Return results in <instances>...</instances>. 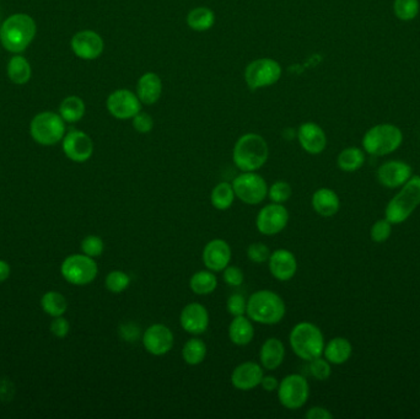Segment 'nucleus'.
<instances>
[{
	"instance_id": "09e8293b",
	"label": "nucleus",
	"mask_w": 420,
	"mask_h": 419,
	"mask_svg": "<svg viewBox=\"0 0 420 419\" xmlns=\"http://www.w3.org/2000/svg\"><path fill=\"white\" fill-rule=\"evenodd\" d=\"M259 386L267 392H273V391H277L279 387V380L274 375H263Z\"/></svg>"
},
{
	"instance_id": "20e7f679",
	"label": "nucleus",
	"mask_w": 420,
	"mask_h": 419,
	"mask_svg": "<svg viewBox=\"0 0 420 419\" xmlns=\"http://www.w3.org/2000/svg\"><path fill=\"white\" fill-rule=\"evenodd\" d=\"M289 343L295 355L306 361L321 357L326 345L320 327L309 321H302L292 327Z\"/></svg>"
},
{
	"instance_id": "f03ea898",
	"label": "nucleus",
	"mask_w": 420,
	"mask_h": 419,
	"mask_svg": "<svg viewBox=\"0 0 420 419\" xmlns=\"http://www.w3.org/2000/svg\"><path fill=\"white\" fill-rule=\"evenodd\" d=\"M37 25L27 14L9 16L0 26V42L8 52L20 55L35 40Z\"/></svg>"
},
{
	"instance_id": "8fccbe9b",
	"label": "nucleus",
	"mask_w": 420,
	"mask_h": 419,
	"mask_svg": "<svg viewBox=\"0 0 420 419\" xmlns=\"http://www.w3.org/2000/svg\"><path fill=\"white\" fill-rule=\"evenodd\" d=\"M11 268L8 262L0 260V283L6 281L11 277Z\"/></svg>"
},
{
	"instance_id": "0eeeda50",
	"label": "nucleus",
	"mask_w": 420,
	"mask_h": 419,
	"mask_svg": "<svg viewBox=\"0 0 420 419\" xmlns=\"http://www.w3.org/2000/svg\"><path fill=\"white\" fill-rule=\"evenodd\" d=\"M65 121L60 114L45 111L36 114L30 124V134L36 143L52 147L65 138Z\"/></svg>"
},
{
	"instance_id": "2f4dec72",
	"label": "nucleus",
	"mask_w": 420,
	"mask_h": 419,
	"mask_svg": "<svg viewBox=\"0 0 420 419\" xmlns=\"http://www.w3.org/2000/svg\"><path fill=\"white\" fill-rule=\"evenodd\" d=\"M364 164H365V153L363 149L356 147L343 149L337 158L338 168L344 173L358 171L359 168H363Z\"/></svg>"
},
{
	"instance_id": "393cba45",
	"label": "nucleus",
	"mask_w": 420,
	"mask_h": 419,
	"mask_svg": "<svg viewBox=\"0 0 420 419\" xmlns=\"http://www.w3.org/2000/svg\"><path fill=\"white\" fill-rule=\"evenodd\" d=\"M311 203L313 211L323 218L336 215L341 208V199L331 188H318L312 194Z\"/></svg>"
},
{
	"instance_id": "aec40b11",
	"label": "nucleus",
	"mask_w": 420,
	"mask_h": 419,
	"mask_svg": "<svg viewBox=\"0 0 420 419\" xmlns=\"http://www.w3.org/2000/svg\"><path fill=\"white\" fill-rule=\"evenodd\" d=\"M268 267L272 276L279 281L292 279L297 272V260L295 255L287 248H278L271 253Z\"/></svg>"
},
{
	"instance_id": "72a5a7b5",
	"label": "nucleus",
	"mask_w": 420,
	"mask_h": 419,
	"mask_svg": "<svg viewBox=\"0 0 420 419\" xmlns=\"http://www.w3.org/2000/svg\"><path fill=\"white\" fill-rule=\"evenodd\" d=\"M41 306L47 315L58 317L65 315L68 310V300L58 291H47L41 299Z\"/></svg>"
},
{
	"instance_id": "3c124183",
	"label": "nucleus",
	"mask_w": 420,
	"mask_h": 419,
	"mask_svg": "<svg viewBox=\"0 0 420 419\" xmlns=\"http://www.w3.org/2000/svg\"><path fill=\"white\" fill-rule=\"evenodd\" d=\"M419 1H420V0H419Z\"/></svg>"
},
{
	"instance_id": "4be33fe9",
	"label": "nucleus",
	"mask_w": 420,
	"mask_h": 419,
	"mask_svg": "<svg viewBox=\"0 0 420 419\" xmlns=\"http://www.w3.org/2000/svg\"><path fill=\"white\" fill-rule=\"evenodd\" d=\"M412 168L400 160H391L382 164L377 170L379 182L387 188L402 187L412 178Z\"/></svg>"
},
{
	"instance_id": "f3484780",
	"label": "nucleus",
	"mask_w": 420,
	"mask_h": 419,
	"mask_svg": "<svg viewBox=\"0 0 420 419\" xmlns=\"http://www.w3.org/2000/svg\"><path fill=\"white\" fill-rule=\"evenodd\" d=\"M231 257V247L223 239H213L203 248V263L207 270L214 273L223 272L230 265Z\"/></svg>"
},
{
	"instance_id": "79ce46f5",
	"label": "nucleus",
	"mask_w": 420,
	"mask_h": 419,
	"mask_svg": "<svg viewBox=\"0 0 420 419\" xmlns=\"http://www.w3.org/2000/svg\"><path fill=\"white\" fill-rule=\"evenodd\" d=\"M392 232V224L387 219H379L377 222L371 227L370 237L377 244L387 241Z\"/></svg>"
},
{
	"instance_id": "49530a36",
	"label": "nucleus",
	"mask_w": 420,
	"mask_h": 419,
	"mask_svg": "<svg viewBox=\"0 0 420 419\" xmlns=\"http://www.w3.org/2000/svg\"><path fill=\"white\" fill-rule=\"evenodd\" d=\"M50 330L52 335H55L57 338H65L69 333V321L67 320L63 316L53 317V321L50 322Z\"/></svg>"
},
{
	"instance_id": "f8f14e48",
	"label": "nucleus",
	"mask_w": 420,
	"mask_h": 419,
	"mask_svg": "<svg viewBox=\"0 0 420 419\" xmlns=\"http://www.w3.org/2000/svg\"><path fill=\"white\" fill-rule=\"evenodd\" d=\"M289 222V211L284 204L269 203L259 211L256 218L258 232L266 237H274L282 232Z\"/></svg>"
},
{
	"instance_id": "1a4fd4ad",
	"label": "nucleus",
	"mask_w": 420,
	"mask_h": 419,
	"mask_svg": "<svg viewBox=\"0 0 420 419\" xmlns=\"http://www.w3.org/2000/svg\"><path fill=\"white\" fill-rule=\"evenodd\" d=\"M282 65L273 58H258L246 67L245 83L248 89L258 90L277 84L282 78Z\"/></svg>"
},
{
	"instance_id": "a211bd4d",
	"label": "nucleus",
	"mask_w": 420,
	"mask_h": 419,
	"mask_svg": "<svg viewBox=\"0 0 420 419\" xmlns=\"http://www.w3.org/2000/svg\"><path fill=\"white\" fill-rule=\"evenodd\" d=\"M210 324L207 307L199 302H191L183 307L179 315V325L183 331L193 335H203Z\"/></svg>"
},
{
	"instance_id": "a18cd8bd",
	"label": "nucleus",
	"mask_w": 420,
	"mask_h": 419,
	"mask_svg": "<svg viewBox=\"0 0 420 419\" xmlns=\"http://www.w3.org/2000/svg\"><path fill=\"white\" fill-rule=\"evenodd\" d=\"M223 279L229 286H240L245 281V274L240 267L229 265L223 271Z\"/></svg>"
},
{
	"instance_id": "a19ab883",
	"label": "nucleus",
	"mask_w": 420,
	"mask_h": 419,
	"mask_svg": "<svg viewBox=\"0 0 420 419\" xmlns=\"http://www.w3.org/2000/svg\"><path fill=\"white\" fill-rule=\"evenodd\" d=\"M271 253H272L271 248L263 242H253L248 247L246 251L248 260L256 265H262L264 262H268Z\"/></svg>"
},
{
	"instance_id": "39448f33",
	"label": "nucleus",
	"mask_w": 420,
	"mask_h": 419,
	"mask_svg": "<svg viewBox=\"0 0 420 419\" xmlns=\"http://www.w3.org/2000/svg\"><path fill=\"white\" fill-rule=\"evenodd\" d=\"M420 206V176H412L386 207V219L392 224L405 222Z\"/></svg>"
},
{
	"instance_id": "c756f323",
	"label": "nucleus",
	"mask_w": 420,
	"mask_h": 419,
	"mask_svg": "<svg viewBox=\"0 0 420 419\" xmlns=\"http://www.w3.org/2000/svg\"><path fill=\"white\" fill-rule=\"evenodd\" d=\"M189 288L197 295H209L218 288V278L209 270L196 272L189 279Z\"/></svg>"
},
{
	"instance_id": "de8ad7c7",
	"label": "nucleus",
	"mask_w": 420,
	"mask_h": 419,
	"mask_svg": "<svg viewBox=\"0 0 420 419\" xmlns=\"http://www.w3.org/2000/svg\"><path fill=\"white\" fill-rule=\"evenodd\" d=\"M305 417L307 419H332L333 414L330 412V409L321 407V406H315L307 411Z\"/></svg>"
},
{
	"instance_id": "5701e85b",
	"label": "nucleus",
	"mask_w": 420,
	"mask_h": 419,
	"mask_svg": "<svg viewBox=\"0 0 420 419\" xmlns=\"http://www.w3.org/2000/svg\"><path fill=\"white\" fill-rule=\"evenodd\" d=\"M135 94L143 105L151 106L156 104L163 95V80L153 72L144 73L138 79Z\"/></svg>"
},
{
	"instance_id": "6e6552de",
	"label": "nucleus",
	"mask_w": 420,
	"mask_h": 419,
	"mask_svg": "<svg viewBox=\"0 0 420 419\" xmlns=\"http://www.w3.org/2000/svg\"><path fill=\"white\" fill-rule=\"evenodd\" d=\"M60 273L69 284L84 286L96 279L99 267L94 258L84 253H75L65 258L60 266Z\"/></svg>"
},
{
	"instance_id": "473e14b6",
	"label": "nucleus",
	"mask_w": 420,
	"mask_h": 419,
	"mask_svg": "<svg viewBox=\"0 0 420 419\" xmlns=\"http://www.w3.org/2000/svg\"><path fill=\"white\" fill-rule=\"evenodd\" d=\"M208 348L204 340L201 338H191L188 340L182 348V358L184 363L191 366H197L202 364L207 357Z\"/></svg>"
},
{
	"instance_id": "ea45409f",
	"label": "nucleus",
	"mask_w": 420,
	"mask_h": 419,
	"mask_svg": "<svg viewBox=\"0 0 420 419\" xmlns=\"http://www.w3.org/2000/svg\"><path fill=\"white\" fill-rule=\"evenodd\" d=\"M80 248H81V253L91 258H96L104 253V242L97 235H89L83 239V241L80 244Z\"/></svg>"
},
{
	"instance_id": "c9c22d12",
	"label": "nucleus",
	"mask_w": 420,
	"mask_h": 419,
	"mask_svg": "<svg viewBox=\"0 0 420 419\" xmlns=\"http://www.w3.org/2000/svg\"><path fill=\"white\" fill-rule=\"evenodd\" d=\"M420 11L419 0H395L393 1V11L397 19L400 21L414 20Z\"/></svg>"
},
{
	"instance_id": "f704fd0d",
	"label": "nucleus",
	"mask_w": 420,
	"mask_h": 419,
	"mask_svg": "<svg viewBox=\"0 0 420 419\" xmlns=\"http://www.w3.org/2000/svg\"><path fill=\"white\" fill-rule=\"evenodd\" d=\"M235 198L233 185L229 182L218 183L210 193V203L218 211H228L233 206Z\"/></svg>"
},
{
	"instance_id": "bb28decb",
	"label": "nucleus",
	"mask_w": 420,
	"mask_h": 419,
	"mask_svg": "<svg viewBox=\"0 0 420 419\" xmlns=\"http://www.w3.org/2000/svg\"><path fill=\"white\" fill-rule=\"evenodd\" d=\"M351 354H353V345L351 340H346L344 337H336L325 345L322 355L331 364L341 365L351 359Z\"/></svg>"
},
{
	"instance_id": "7c9ffc66",
	"label": "nucleus",
	"mask_w": 420,
	"mask_h": 419,
	"mask_svg": "<svg viewBox=\"0 0 420 419\" xmlns=\"http://www.w3.org/2000/svg\"><path fill=\"white\" fill-rule=\"evenodd\" d=\"M86 112L84 100L79 96H68L60 105V114L65 124H76L84 119Z\"/></svg>"
},
{
	"instance_id": "c03bdc74",
	"label": "nucleus",
	"mask_w": 420,
	"mask_h": 419,
	"mask_svg": "<svg viewBox=\"0 0 420 419\" xmlns=\"http://www.w3.org/2000/svg\"><path fill=\"white\" fill-rule=\"evenodd\" d=\"M132 124L135 132H138L139 134H148L153 131L154 119L148 112L139 111L132 119Z\"/></svg>"
},
{
	"instance_id": "9b49d317",
	"label": "nucleus",
	"mask_w": 420,
	"mask_h": 419,
	"mask_svg": "<svg viewBox=\"0 0 420 419\" xmlns=\"http://www.w3.org/2000/svg\"><path fill=\"white\" fill-rule=\"evenodd\" d=\"M231 185L236 198L248 206H257L267 198V182L257 171L240 173Z\"/></svg>"
},
{
	"instance_id": "412c9836",
	"label": "nucleus",
	"mask_w": 420,
	"mask_h": 419,
	"mask_svg": "<svg viewBox=\"0 0 420 419\" xmlns=\"http://www.w3.org/2000/svg\"><path fill=\"white\" fill-rule=\"evenodd\" d=\"M299 144L307 154L318 155L327 147V135L321 126L315 122H304L297 132Z\"/></svg>"
},
{
	"instance_id": "2eb2a0df",
	"label": "nucleus",
	"mask_w": 420,
	"mask_h": 419,
	"mask_svg": "<svg viewBox=\"0 0 420 419\" xmlns=\"http://www.w3.org/2000/svg\"><path fill=\"white\" fill-rule=\"evenodd\" d=\"M142 343L149 354L163 357L172 350L175 335L168 326L163 324H154L144 331Z\"/></svg>"
},
{
	"instance_id": "7ed1b4c3",
	"label": "nucleus",
	"mask_w": 420,
	"mask_h": 419,
	"mask_svg": "<svg viewBox=\"0 0 420 419\" xmlns=\"http://www.w3.org/2000/svg\"><path fill=\"white\" fill-rule=\"evenodd\" d=\"M287 314V305L276 291L262 289L248 299L246 316L259 325L273 326L282 322Z\"/></svg>"
},
{
	"instance_id": "4c0bfd02",
	"label": "nucleus",
	"mask_w": 420,
	"mask_h": 419,
	"mask_svg": "<svg viewBox=\"0 0 420 419\" xmlns=\"http://www.w3.org/2000/svg\"><path fill=\"white\" fill-rule=\"evenodd\" d=\"M292 194V188L290 186V183L284 181V180H279L276 181L271 185V187H268V196L267 197L271 199L272 203H279V204H284L287 202Z\"/></svg>"
},
{
	"instance_id": "37998d69",
	"label": "nucleus",
	"mask_w": 420,
	"mask_h": 419,
	"mask_svg": "<svg viewBox=\"0 0 420 419\" xmlns=\"http://www.w3.org/2000/svg\"><path fill=\"white\" fill-rule=\"evenodd\" d=\"M226 310L233 317L246 315L248 299L243 294H233L229 296L226 301Z\"/></svg>"
},
{
	"instance_id": "a878e982",
	"label": "nucleus",
	"mask_w": 420,
	"mask_h": 419,
	"mask_svg": "<svg viewBox=\"0 0 420 419\" xmlns=\"http://www.w3.org/2000/svg\"><path fill=\"white\" fill-rule=\"evenodd\" d=\"M255 337V327L252 321L246 315L236 316L229 325V338L233 345L238 347L248 345Z\"/></svg>"
},
{
	"instance_id": "dca6fc26",
	"label": "nucleus",
	"mask_w": 420,
	"mask_h": 419,
	"mask_svg": "<svg viewBox=\"0 0 420 419\" xmlns=\"http://www.w3.org/2000/svg\"><path fill=\"white\" fill-rule=\"evenodd\" d=\"M70 47L80 60H95L104 53V42L96 31L83 30L73 36Z\"/></svg>"
},
{
	"instance_id": "f257e3e1",
	"label": "nucleus",
	"mask_w": 420,
	"mask_h": 419,
	"mask_svg": "<svg viewBox=\"0 0 420 419\" xmlns=\"http://www.w3.org/2000/svg\"><path fill=\"white\" fill-rule=\"evenodd\" d=\"M269 145L262 135L246 133L233 145V161L241 173L258 171L267 164Z\"/></svg>"
},
{
	"instance_id": "b1692460",
	"label": "nucleus",
	"mask_w": 420,
	"mask_h": 419,
	"mask_svg": "<svg viewBox=\"0 0 420 419\" xmlns=\"http://www.w3.org/2000/svg\"><path fill=\"white\" fill-rule=\"evenodd\" d=\"M285 345L277 337H269L263 342L259 350V363L263 369L276 370L285 359Z\"/></svg>"
},
{
	"instance_id": "9d476101",
	"label": "nucleus",
	"mask_w": 420,
	"mask_h": 419,
	"mask_svg": "<svg viewBox=\"0 0 420 419\" xmlns=\"http://www.w3.org/2000/svg\"><path fill=\"white\" fill-rule=\"evenodd\" d=\"M278 399L283 407L287 409L302 408L310 397V385L305 376L290 374L279 381L277 390Z\"/></svg>"
},
{
	"instance_id": "c85d7f7f",
	"label": "nucleus",
	"mask_w": 420,
	"mask_h": 419,
	"mask_svg": "<svg viewBox=\"0 0 420 419\" xmlns=\"http://www.w3.org/2000/svg\"><path fill=\"white\" fill-rule=\"evenodd\" d=\"M6 73L11 83L16 85L27 84L32 75V69L29 60L24 55H15L8 63Z\"/></svg>"
},
{
	"instance_id": "6ab92c4d",
	"label": "nucleus",
	"mask_w": 420,
	"mask_h": 419,
	"mask_svg": "<svg viewBox=\"0 0 420 419\" xmlns=\"http://www.w3.org/2000/svg\"><path fill=\"white\" fill-rule=\"evenodd\" d=\"M262 365L256 361H243L233 370L231 384L233 387L240 391H251L261 385L262 381Z\"/></svg>"
},
{
	"instance_id": "cd10ccee",
	"label": "nucleus",
	"mask_w": 420,
	"mask_h": 419,
	"mask_svg": "<svg viewBox=\"0 0 420 419\" xmlns=\"http://www.w3.org/2000/svg\"><path fill=\"white\" fill-rule=\"evenodd\" d=\"M215 13L207 6H197L189 11L186 22L191 30L196 32H205L215 25Z\"/></svg>"
},
{
	"instance_id": "ddd939ff",
	"label": "nucleus",
	"mask_w": 420,
	"mask_h": 419,
	"mask_svg": "<svg viewBox=\"0 0 420 419\" xmlns=\"http://www.w3.org/2000/svg\"><path fill=\"white\" fill-rule=\"evenodd\" d=\"M142 105L137 94L129 89L114 90L106 100L109 114L121 121L133 119L139 111H142Z\"/></svg>"
},
{
	"instance_id": "4468645a",
	"label": "nucleus",
	"mask_w": 420,
	"mask_h": 419,
	"mask_svg": "<svg viewBox=\"0 0 420 419\" xmlns=\"http://www.w3.org/2000/svg\"><path fill=\"white\" fill-rule=\"evenodd\" d=\"M65 157L74 163H85L94 154V142L89 134L79 129H72L62 140Z\"/></svg>"
},
{
	"instance_id": "423d86ee",
	"label": "nucleus",
	"mask_w": 420,
	"mask_h": 419,
	"mask_svg": "<svg viewBox=\"0 0 420 419\" xmlns=\"http://www.w3.org/2000/svg\"><path fill=\"white\" fill-rule=\"evenodd\" d=\"M403 143V133L397 126L391 124H376L363 138V148L374 157H385L400 148Z\"/></svg>"
},
{
	"instance_id": "e433bc0d",
	"label": "nucleus",
	"mask_w": 420,
	"mask_h": 419,
	"mask_svg": "<svg viewBox=\"0 0 420 419\" xmlns=\"http://www.w3.org/2000/svg\"><path fill=\"white\" fill-rule=\"evenodd\" d=\"M129 286H130V277L126 272L119 270L109 272L104 279L106 289L112 294H121L126 289H128Z\"/></svg>"
},
{
	"instance_id": "58836bf2",
	"label": "nucleus",
	"mask_w": 420,
	"mask_h": 419,
	"mask_svg": "<svg viewBox=\"0 0 420 419\" xmlns=\"http://www.w3.org/2000/svg\"><path fill=\"white\" fill-rule=\"evenodd\" d=\"M331 363L323 355H321V357H317L315 359L309 361V369L315 379L318 381H326L331 378Z\"/></svg>"
}]
</instances>
